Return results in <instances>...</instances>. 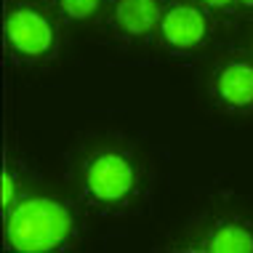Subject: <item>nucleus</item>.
Segmentation results:
<instances>
[{
    "label": "nucleus",
    "mask_w": 253,
    "mask_h": 253,
    "mask_svg": "<svg viewBox=\"0 0 253 253\" xmlns=\"http://www.w3.org/2000/svg\"><path fill=\"white\" fill-rule=\"evenodd\" d=\"M166 0H115L101 22V32L126 51L155 45Z\"/></svg>",
    "instance_id": "0eeeda50"
},
{
    "label": "nucleus",
    "mask_w": 253,
    "mask_h": 253,
    "mask_svg": "<svg viewBox=\"0 0 253 253\" xmlns=\"http://www.w3.org/2000/svg\"><path fill=\"white\" fill-rule=\"evenodd\" d=\"M64 30H83V27H99L104 22L115 0H45Z\"/></svg>",
    "instance_id": "6e6552de"
},
{
    "label": "nucleus",
    "mask_w": 253,
    "mask_h": 253,
    "mask_svg": "<svg viewBox=\"0 0 253 253\" xmlns=\"http://www.w3.org/2000/svg\"><path fill=\"white\" fill-rule=\"evenodd\" d=\"M248 53L253 56V35H251V45H248Z\"/></svg>",
    "instance_id": "f8f14e48"
},
{
    "label": "nucleus",
    "mask_w": 253,
    "mask_h": 253,
    "mask_svg": "<svg viewBox=\"0 0 253 253\" xmlns=\"http://www.w3.org/2000/svg\"><path fill=\"white\" fill-rule=\"evenodd\" d=\"M237 16L253 19V0H237Z\"/></svg>",
    "instance_id": "9b49d317"
},
{
    "label": "nucleus",
    "mask_w": 253,
    "mask_h": 253,
    "mask_svg": "<svg viewBox=\"0 0 253 253\" xmlns=\"http://www.w3.org/2000/svg\"><path fill=\"white\" fill-rule=\"evenodd\" d=\"M38 184L40 173L35 170V166L22 155H11L5 160V173H3V213H8L13 203L27 192H32Z\"/></svg>",
    "instance_id": "1a4fd4ad"
},
{
    "label": "nucleus",
    "mask_w": 253,
    "mask_h": 253,
    "mask_svg": "<svg viewBox=\"0 0 253 253\" xmlns=\"http://www.w3.org/2000/svg\"><path fill=\"white\" fill-rule=\"evenodd\" d=\"M200 91L205 101L221 115H253V56L243 51H227L208 59L200 70Z\"/></svg>",
    "instance_id": "39448f33"
},
{
    "label": "nucleus",
    "mask_w": 253,
    "mask_h": 253,
    "mask_svg": "<svg viewBox=\"0 0 253 253\" xmlns=\"http://www.w3.org/2000/svg\"><path fill=\"white\" fill-rule=\"evenodd\" d=\"M64 45V24L48 3L40 0H11L5 11V51L22 70L48 67Z\"/></svg>",
    "instance_id": "7ed1b4c3"
},
{
    "label": "nucleus",
    "mask_w": 253,
    "mask_h": 253,
    "mask_svg": "<svg viewBox=\"0 0 253 253\" xmlns=\"http://www.w3.org/2000/svg\"><path fill=\"white\" fill-rule=\"evenodd\" d=\"M197 5H203L205 11L208 13H213L216 19H224V22H227V19H240L237 16V0H195Z\"/></svg>",
    "instance_id": "9d476101"
},
{
    "label": "nucleus",
    "mask_w": 253,
    "mask_h": 253,
    "mask_svg": "<svg viewBox=\"0 0 253 253\" xmlns=\"http://www.w3.org/2000/svg\"><path fill=\"white\" fill-rule=\"evenodd\" d=\"M216 22L195 0H166L155 45L173 59H195L213 43Z\"/></svg>",
    "instance_id": "423d86ee"
},
{
    "label": "nucleus",
    "mask_w": 253,
    "mask_h": 253,
    "mask_svg": "<svg viewBox=\"0 0 253 253\" xmlns=\"http://www.w3.org/2000/svg\"><path fill=\"white\" fill-rule=\"evenodd\" d=\"M163 248L184 253H253V216L235 208L197 211Z\"/></svg>",
    "instance_id": "20e7f679"
},
{
    "label": "nucleus",
    "mask_w": 253,
    "mask_h": 253,
    "mask_svg": "<svg viewBox=\"0 0 253 253\" xmlns=\"http://www.w3.org/2000/svg\"><path fill=\"white\" fill-rule=\"evenodd\" d=\"M83 205L35 187L5 216V245L22 253H61L83 240Z\"/></svg>",
    "instance_id": "f03ea898"
},
{
    "label": "nucleus",
    "mask_w": 253,
    "mask_h": 253,
    "mask_svg": "<svg viewBox=\"0 0 253 253\" xmlns=\"http://www.w3.org/2000/svg\"><path fill=\"white\" fill-rule=\"evenodd\" d=\"M72 197L101 218H131L152 211L157 163L147 144L126 131H88L64 152Z\"/></svg>",
    "instance_id": "f257e3e1"
}]
</instances>
